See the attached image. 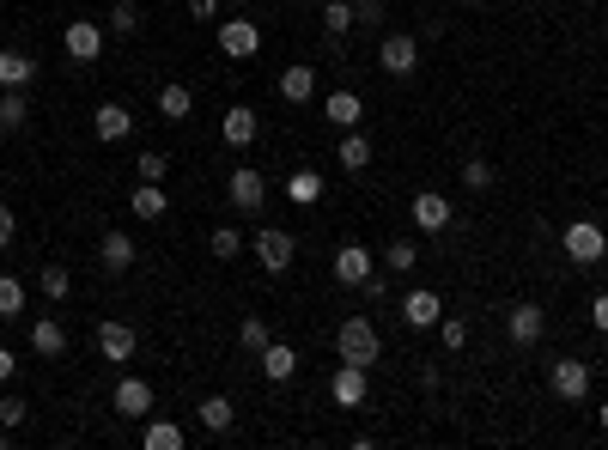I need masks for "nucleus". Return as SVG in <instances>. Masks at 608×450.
<instances>
[{
	"instance_id": "f257e3e1",
	"label": "nucleus",
	"mask_w": 608,
	"mask_h": 450,
	"mask_svg": "<svg viewBox=\"0 0 608 450\" xmlns=\"http://www.w3.org/2000/svg\"><path fill=\"white\" fill-rule=\"evenodd\" d=\"M335 353L347 359V365H377V353H384V341H377V323L371 317H347L341 329H335Z\"/></svg>"
},
{
	"instance_id": "f03ea898",
	"label": "nucleus",
	"mask_w": 608,
	"mask_h": 450,
	"mask_svg": "<svg viewBox=\"0 0 608 450\" xmlns=\"http://www.w3.org/2000/svg\"><path fill=\"white\" fill-rule=\"evenodd\" d=\"M560 244H566V262H578V268H590V262L608 256V232H602L596 219H572L566 232H560Z\"/></svg>"
},
{
	"instance_id": "7ed1b4c3",
	"label": "nucleus",
	"mask_w": 608,
	"mask_h": 450,
	"mask_svg": "<svg viewBox=\"0 0 608 450\" xmlns=\"http://www.w3.org/2000/svg\"><path fill=\"white\" fill-rule=\"evenodd\" d=\"M377 67H384L390 80H408V73L420 67V37L414 31H390L384 43H377Z\"/></svg>"
},
{
	"instance_id": "20e7f679",
	"label": "nucleus",
	"mask_w": 608,
	"mask_h": 450,
	"mask_svg": "<svg viewBox=\"0 0 608 450\" xmlns=\"http://www.w3.org/2000/svg\"><path fill=\"white\" fill-rule=\"evenodd\" d=\"M250 250H256V262H262L268 274H286V268H292V256H298V238H292V232H280V225H262V232L250 238Z\"/></svg>"
},
{
	"instance_id": "39448f33",
	"label": "nucleus",
	"mask_w": 608,
	"mask_h": 450,
	"mask_svg": "<svg viewBox=\"0 0 608 450\" xmlns=\"http://www.w3.org/2000/svg\"><path fill=\"white\" fill-rule=\"evenodd\" d=\"M256 49H262L256 19H219V55L225 61H256Z\"/></svg>"
},
{
	"instance_id": "423d86ee",
	"label": "nucleus",
	"mask_w": 608,
	"mask_h": 450,
	"mask_svg": "<svg viewBox=\"0 0 608 450\" xmlns=\"http://www.w3.org/2000/svg\"><path fill=\"white\" fill-rule=\"evenodd\" d=\"M548 390L560 402H590V365L584 359H554L548 365Z\"/></svg>"
},
{
	"instance_id": "0eeeda50",
	"label": "nucleus",
	"mask_w": 608,
	"mask_h": 450,
	"mask_svg": "<svg viewBox=\"0 0 608 450\" xmlns=\"http://www.w3.org/2000/svg\"><path fill=\"white\" fill-rule=\"evenodd\" d=\"M329 402H335V408H365V402H371V378H365V365H347V359H341V371L329 378Z\"/></svg>"
},
{
	"instance_id": "6e6552de",
	"label": "nucleus",
	"mask_w": 608,
	"mask_h": 450,
	"mask_svg": "<svg viewBox=\"0 0 608 450\" xmlns=\"http://www.w3.org/2000/svg\"><path fill=\"white\" fill-rule=\"evenodd\" d=\"M225 195H232V207H238V213H256V207H262V195H268V183H262V171H256V165H232V177H225Z\"/></svg>"
},
{
	"instance_id": "1a4fd4ad",
	"label": "nucleus",
	"mask_w": 608,
	"mask_h": 450,
	"mask_svg": "<svg viewBox=\"0 0 608 450\" xmlns=\"http://www.w3.org/2000/svg\"><path fill=\"white\" fill-rule=\"evenodd\" d=\"M542 329H548V311H542V305H529V298L505 311V335H511L517 347H536V341H542Z\"/></svg>"
},
{
	"instance_id": "9d476101",
	"label": "nucleus",
	"mask_w": 608,
	"mask_h": 450,
	"mask_svg": "<svg viewBox=\"0 0 608 450\" xmlns=\"http://www.w3.org/2000/svg\"><path fill=\"white\" fill-rule=\"evenodd\" d=\"M61 49H67L73 61H98V55H104V25H98V19H73V25L61 31Z\"/></svg>"
},
{
	"instance_id": "9b49d317",
	"label": "nucleus",
	"mask_w": 608,
	"mask_h": 450,
	"mask_svg": "<svg viewBox=\"0 0 608 450\" xmlns=\"http://www.w3.org/2000/svg\"><path fill=\"white\" fill-rule=\"evenodd\" d=\"M438 317H444V298H438L432 286H414V292L402 298V323H408V329H438Z\"/></svg>"
},
{
	"instance_id": "f8f14e48",
	"label": "nucleus",
	"mask_w": 608,
	"mask_h": 450,
	"mask_svg": "<svg viewBox=\"0 0 608 450\" xmlns=\"http://www.w3.org/2000/svg\"><path fill=\"white\" fill-rule=\"evenodd\" d=\"M371 268H377V256H371L365 244H341V250H335V280H341V286H365Z\"/></svg>"
},
{
	"instance_id": "ddd939ff",
	"label": "nucleus",
	"mask_w": 608,
	"mask_h": 450,
	"mask_svg": "<svg viewBox=\"0 0 608 450\" xmlns=\"http://www.w3.org/2000/svg\"><path fill=\"white\" fill-rule=\"evenodd\" d=\"M110 408H116L122 420H146V414H152V384H146V378H122L116 396H110Z\"/></svg>"
},
{
	"instance_id": "4468645a",
	"label": "nucleus",
	"mask_w": 608,
	"mask_h": 450,
	"mask_svg": "<svg viewBox=\"0 0 608 450\" xmlns=\"http://www.w3.org/2000/svg\"><path fill=\"white\" fill-rule=\"evenodd\" d=\"M408 213H414V225H420V232H432V238H438V232H450V201H444L438 189H420Z\"/></svg>"
},
{
	"instance_id": "2eb2a0df",
	"label": "nucleus",
	"mask_w": 608,
	"mask_h": 450,
	"mask_svg": "<svg viewBox=\"0 0 608 450\" xmlns=\"http://www.w3.org/2000/svg\"><path fill=\"white\" fill-rule=\"evenodd\" d=\"M219 134H225V146H256L262 116H256L250 104H232V110H225V122H219Z\"/></svg>"
},
{
	"instance_id": "dca6fc26",
	"label": "nucleus",
	"mask_w": 608,
	"mask_h": 450,
	"mask_svg": "<svg viewBox=\"0 0 608 450\" xmlns=\"http://www.w3.org/2000/svg\"><path fill=\"white\" fill-rule=\"evenodd\" d=\"M92 134H98L104 146L128 140V134H134V116H128V104H98V110H92Z\"/></svg>"
},
{
	"instance_id": "f3484780",
	"label": "nucleus",
	"mask_w": 608,
	"mask_h": 450,
	"mask_svg": "<svg viewBox=\"0 0 608 450\" xmlns=\"http://www.w3.org/2000/svg\"><path fill=\"white\" fill-rule=\"evenodd\" d=\"M134 347H140V335H134V323H98V353H104L110 365H122V359H134Z\"/></svg>"
},
{
	"instance_id": "a211bd4d",
	"label": "nucleus",
	"mask_w": 608,
	"mask_h": 450,
	"mask_svg": "<svg viewBox=\"0 0 608 450\" xmlns=\"http://www.w3.org/2000/svg\"><path fill=\"white\" fill-rule=\"evenodd\" d=\"M37 80V61L25 49H0V92H25Z\"/></svg>"
},
{
	"instance_id": "6ab92c4d",
	"label": "nucleus",
	"mask_w": 608,
	"mask_h": 450,
	"mask_svg": "<svg viewBox=\"0 0 608 450\" xmlns=\"http://www.w3.org/2000/svg\"><path fill=\"white\" fill-rule=\"evenodd\" d=\"M256 359H262V378H268V384H292V378H298V353H292L286 341H268Z\"/></svg>"
},
{
	"instance_id": "aec40b11",
	"label": "nucleus",
	"mask_w": 608,
	"mask_h": 450,
	"mask_svg": "<svg viewBox=\"0 0 608 450\" xmlns=\"http://www.w3.org/2000/svg\"><path fill=\"white\" fill-rule=\"evenodd\" d=\"M128 213H134V219H152V225H159V219L171 213V195H165V183H140V189L128 195Z\"/></svg>"
},
{
	"instance_id": "412c9836",
	"label": "nucleus",
	"mask_w": 608,
	"mask_h": 450,
	"mask_svg": "<svg viewBox=\"0 0 608 450\" xmlns=\"http://www.w3.org/2000/svg\"><path fill=\"white\" fill-rule=\"evenodd\" d=\"M280 98H286V104H311V98H317V67L292 61V67L280 73Z\"/></svg>"
},
{
	"instance_id": "4be33fe9",
	"label": "nucleus",
	"mask_w": 608,
	"mask_h": 450,
	"mask_svg": "<svg viewBox=\"0 0 608 450\" xmlns=\"http://www.w3.org/2000/svg\"><path fill=\"white\" fill-rule=\"evenodd\" d=\"M335 165H341L347 177H359V171L371 165V140H365L359 128H341V146H335Z\"/></svg>"
},
{
	"instance_id": "5701e85b",
	"label": "nucleus",
	"mask_w": 608,
	"mask_h": 450,
	"mask_svg": "<svg viewBox=\"0 0 608 450\" xmlns=\"http://www.w3.org/2000/svg\"><path fill=\"white\" fill-rule=\"evenodd\" d=\"M323 116H329L335 128H359V122H365V98L341 86V92H329V98H323Z\"/></svg>"
},
{
	"instance_id": "b1692460",
	"label": "nucleus",
	"mask_w": 608,
	"mask_h": 450,
	"mask_svg": "<svg viewBox=\"0 0 608 450\" xmlns=\"http://www.w3.org/2000/svg\"><path fill=\"white\" fill-rule=\"evenodd\" d=\"M159 116H165V122H189V116H195V92H189L183 80H165V86H159Z\"/></svg>"
},
{
	"instance_id": "393cba45",
	"label": "nucleus",
	"mask_w": 608,
	"mask_h": 450,
	"mask_svg": "<svg viewBox=\"0 0 608 450\" xmlns=\"http://www.w3.org/2000/svg\"><path fill=\"white\" fill-rule=\"evenodd\" d=\"M31 353H37V359H61V353H67V329H61L55 317H37V323H31Z\"/></svg>"
},
{
	"instance_id": "a878e982",
	"label": "nucleus",
	"mask_w": 608,
	"mask_h": 450,
	"mask_svg": "<svg viewBox=\"0 0 608 450\" xmlns=\"http://www.w3.org/2000/svg\"><path fill=\"white\" fill-rule=\"evenodd\" d=\"M250 250V238L238 232V225H213V232H207V256L213 262H232V256H244Z\"/></svg>"
},
{
	"instance_id": "bb28decb",
	"label": "nucleus",
	"mask_w": 608,
	"mask_h": 450,
	"mask_svg": "<svg viewBox=\"0 0 608 450\" xmlns=\"http://www.w3.org/2000/svg\"><path fill=\"white\" fill-rule=\"evenodd\" d=\"M98 256H104V268H110V274H122V268H134V238L110 225V232H104V244H98Z\"/></svg>"
},
{
	"instance_id": "cd10ccee",
	"label": "nucleus",
	"mask_w": 608,
	"mask_h": 450,
	"mask_svg": "<svg viewBox=\"0 0 608 450\" xmlns=\"http://www.w3.org/2000/svg\"><path fill=\"white\" fill-rule=\"evenodd\" d=\"M195 414H201V426L219 438V432H232V420H238V402H232V396H207Z\"/></svg>"
},
{
	"instance_id": "c85d7f7f",
	"label": "nucleus",
	"mask_w": 608,
	"mask_h": 450,
	"mask_svg": "<svg viewBox=\"0 0 608 450\" xmlns=\"http://www.w3.org/2000/svg\"><path fill=\"white\" fill-rule=\"evenodd\" d=\"M140 444H146V450H183V444H189V432H183L177 420H146Z\"/></svg>"
},
{
	"instance_id": "c756f323",
	"label": "nucleus",
	"mask_w": 608,
	"mask_h": 450,
	"mask_svg": "<svg viewBox=\"0 0 608 450\" xmlns=\"http://www.w3.org/2000/svg\"><path fill=\"white\" fill-rule=\"evenodd\" d=\"M286 195H292V207H317L323 201V177L317 171H292L286 177Z\"/></svg>"
},
{
	"instance_id": "7c9ffc66",
	"label": "nucleus",
	"mask_w": 608,
	"mask_h": 450,
	"mask_svg": "<svg viewBox=\"0 0 608 450\" xmlns=\"http://www.w3.org/2000/svg\"><path fill=\"white\" fill-rule=\"evenodd\" d=\"M31 122V104H25V92H0V134H19Z\"/></svg>"
},
{
	"instance_id": "2f4dec72",
	"label": "nucleus",
	"mask_w": 608,
	"mask_h": 450,
	"mask_svg": "<svg viewBox=\"0 0 608 450\" xmlns=\"http://www.w3.org/2000/svg\"><path fill=\"white\" fill-rule=\"evenodd\" d=\"M359 19H353V0H323V37H347Z\"/></svg>"
},
{
	"instance_id": "473e14b6",
	"label": "nucleus",
	"mask_w": 608,
	"mask_h": 450,
	"mask_svg": "<svg viewBox=\"0 0 608 450\" xmlns=\"http://www.w3.org/2000/svg\"><path fill=\"white\" fill-rule=\"evenodd\" d=\"M13 317H25V280L0 274V323H13Z\"/></svg>"
},
{
	"instance_id": "72a5a7b5",
	"label": "nucleus",
	"mask_w": 608,
	"mask_h": 450,
	"mask_svg": "<svg viewBox=\"0 0 608 450\" xmlns=\"http://www.w3.org/2000/svg\"><path fill=\"white\" fill-rule=\"evenodd\" d=\"M377 262H384V268H390V274H414V268H420V250H414V244H408V238H396V244H390V250H384V256H377Z\"/></svg>"
},
{
	"instance_id": "f704fd0d",
	"label": "nucleus",
	"mask_w": 608,
	"mask_h": 450,
	"mask_svg": "<svg viewBox=\"0 0 608 450\" xmlns=\"http://www.w3.org/2000/svg\"><path fill=\"white\" fill-rule=\"evenodd\" d=\"M37 286L55 298V305H61V298L73 292V274H67V262H43V274H37Z\"/></svg>"
},
{
	"instance_id": "c9c22d12",
	"label": "nucleus",
	"mask_w": 608,
	"mask_h": 450,
	"mask_svg": "<svg viewBox=\"0 0 608 450\" xmlns=\"http://www.w3.org/2000/svg\"><path fill=\"white\" fill-rule=\"evenodd\" d=\"M134 171H140V183H165V171H171V153H159V146H146V153L134 159Z\"/></svg>"
},
{
	"instance_id": "e433bc0d",
	"label": "nucleus",
	"mask_w": 608,
	"mask_h": 450,
	"mask_svg": "<svg viewBox=\"0 0 608 450\" xmlns=\"http://www.w3.org/2000/svg\"><path fill=\"white\" fill-rule=\"evenodd\" d=\"M438 341H444V353H463L469 347V323L463 317H438Z\"/></svg>"
},
{
	"instance_id": "4c0bfd02",
	"label": "nucleus",
	"mask_w": 608,
	"mask_h": 450,
	"mask_svg": "<svg viewBox=\"0 0 608 450\" xmlns=\"http://www.w3.org/2000/svg\"><path fill=\"white\" fill-rule=\"evenodd\" d=\"M463 183H469L475 195H481V189H493V159H481V153H469V159H463Z\"/></svg>"
},
{
	"instance_id": "58836bf2",
	"label": "nucleus",
	"mask_w": 608,
	"mask_h": 450,
	"mask_svg": "<svg viewBox=\"0 0 608 450\" xmlns=\"http://www.w3.org/2000/svg\"><path fill=\"white\" fill-rule=\"evenodd\" d=\"M238 341H244L250 353H262V347L274 341V329H268V317H244V323H238Z\"/></svg>"
},
{
	"instance_id": "ea45409f",
	"label": "nucleus",
	"mask_w": 608,
	"mask_h": 450,
	"mask_svg": "<svg viewBox=\"0 0 608 450\" xmlns=\"http://www.w3.org/2000/svg\"><path fill=\"white\" fill-rule=\"evenodd\" d=\"M110 31L116 37H134L140 31V7H134V0H116V7H110Z\"/></svg>"
},
{
	"instance_id": "a19ab883",
	"label": "nucleus",
	"mask_w": 608,
	"mask_h": 450,
	"mask_svg": "<svg viewBox=\"0 0 608 450\" xmlns=\"http://www.w3.org/2000/svg\"><path fill=\"white\" fill-rule=\"evenodd\" d=\"M25 420H31V408H25L19 396H0V426H7V432H19Z\"/></svg>"
},
{
	"instance_id": "79ce46f5",
	"label": "nucleus",
	"mask_w": 608,
	"mask_h": 450,
	"mask_svg": "<svg viewBox=\"0 0 608 450\" xmlns=\"http://www.w3.org/2000/svg\"><path fill=\"white\" fill-rule=\"evenodd\" d=\"M13 238H19V213L0 201V250H13Z\"/></svg>"
},
{
	"instance_id": "37998d69",
	"label": "nucleus",
	"mask_w": 608,
	"mask_h": 450,
	"mask_svg": "<svg viewBox=\"0 0 608 450\" xmlns=\"http://www.w3.org/2000/svg\"><path fill=\"white\" fill-rule=\"evenodd\" d=\"M353 19L359 25H377V19H384V0H353Z\"/></svg>"
},
{
	"instance_id": "c03bdc74",
	"label": "nucleus",
	"mask_w": 608,
	"mask_h": 450,
	"mask_svg": "<svg viewBox=\"0 0 608 450\" xmlns=\"http://www.w3.org/2000/svg\"><path fill=\"white\" fill-rule=\"evenodd\" d=\"M359 292H365V298H371V305H384V298H390V280H384V274H371V280H365V286H359Z\"/></svg>"
},
{
	"instance_id": "a18cd8bd",
	"label": "nucleus",
	"mask_w": 608,
	"mask_h": 450,
	"mask_svg": "<svg viewBox=\"0 0 608 450\" xmlns=\"http://www.w3.org/2000/svg\"><path fill=\"white\" fill-rule=\"evenodd\" d=\"M189 19H201V25L219 19V0H189Z\"/></svg>"
},
{
	"instance_id": "49530a36",
	"label": "nucleus",
	"mask_w": 608,
	"mask_h": 450,
	"mask_svg": "<svg viewBox=\"0 0 608 450\" xmlns=\"http://www.w3.org/2000/svg\"><path fill=\"white\" fill-rule=\"evenodd\" d=\"M590 323L608 335V292H596V305H590Z\"/></svg>"
},
{
	"instance_id": "de8ad7c7",
	"label": "nucleus",
	"mask_w": 608,
	"mask_h": 450,
	"mask_svg": "<svg viewBox=\"0 0 608 450\" xmlns=\"http://www.w3.org/2000/svg\"><path fill=\"white\" fill-rule=\"evenodd\" d=\"M13 371H19V359H13V347H0V384H13Z\"/></svg>"
},
{
	"instance_id": "09e8293b",
	"label": "nucleus",
	"mask_w": 608,
	"mask_h": 450,
	"mask_svg": "<svg viewBox=\"0 0 608 450\" xmlns=\"http://www.w3.org/2000/svg\"><path fill=\"white\" fill-rule=\"evenodd\" d=\"M596 420H602V432H608V402H602V408H596Z\"/></svg>"
},
{
	"instance_id": "8fccbe9b",
	"label": "nucleus",
	"mask_w": 608,
	"mask_h": 450,
	"mask_svg": "<svg viewBox=\"0 0 608 450\" xmlns=\"http://www.w3.org/2000/svg\"><path fill=\"white\" fill-rule=\"evenodd\" d=\"M0 444H13V432H7V426H0Z\"/></svg>"
},
{
	"instance_id": "3c124183",
	"label": "nucleus",
	"mask_w": 608,
	"mask_h": 450,
	"mask_svg": "<svg viewBox=\"0 0 608 450\" xmlns=\"http://www.w3.org/2000/svg\"><path fill=\"white\" fill-rule=\"evenodd\" d=\"M232 7H250V0H232Z\"/></svg>"
},
{
	"instance_id": "603ef678",
	"label": "nucleus",
	"mask_w": 608,
	"mask_h": 450,
	"mask_svg": "<svg viewBox=\"0 0 608 450\" xmlns=\"http://www.w3.org/2000/svg\"><path fill=\"white\" fill-rule=\"evenodd\" d=\"M469 7H481V0H469Z\"/></svg>"
}]
</instances>
